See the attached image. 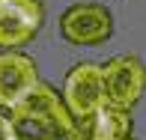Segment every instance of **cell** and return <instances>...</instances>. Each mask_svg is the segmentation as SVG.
I'll list each match as a JSON object with an SVG mask.
<instances>
[{
	"mask_svg": "<svg viewBox=\"0 0 146 140\" xmlns=\"http://www.w3.org/2000/svg\"><path fill=\"white\" fill-rule=\"evenodd\" d=\"M6 119L12 125L15 140H45L57 125L69 122L72 116L66 113V107H63V102H60L54 86L39 81L18 104L9 107V116Z\"/></svg>",
	"mask_w": 146,
	"mask_h": 140,
	"instance_id": "cell-1",
	"label": "cell"
},
{
	"mask_svg": "<svg viewBox=\"0 0 146 140\" xmlns=\"http://www.w3.org/2000/svg\"><path fill=\"white\" fill-rule=\"evenodd\" d=\"M60 102H63L66 113L75 119V125L84 134V125H87L90 119L96 116V110L104 104V98H102V66L78 63L63 81Z\"/></svg>",
	"mask_w": 146,
	"mask_h": 140,
	"instance_id": "cell-2",
	"label": "cell"
},
{
	"mask_svg": "<svg viewBox=\"0 0 146 140\" xmlns=\"http://www.w3.org/2000/svg\"><path fill=\"white\" fill-rule=\"evenodd\" d=\"M143 84H146V72L137 57L119 54L102 66V98L110 107L131 113V107L137 104L143 92Z\"/></svg>",
	"mask_w": 146,
	"mask_h": 140,
	"instance_id": "cell-3",
	"label": "cell"
},
{
	"mask_svg": "<svg viewBox=\"0 0 146 140\" xmlns=\"http://www.w3.org/2000/svg\"><path fill=\"white\" fill-rule=\"evenodd\" d=\"M45 24L42 0H6L0 9V51H15L33 42Z\"/></svg>",
	"mask_w": 146,
	"mask_h": 140,
	"instance_id": "cell-4",
	"label": "cell"
},
{
	"mask_svg": "<svg viewBox=\"0 0 146 140\" xmlns=\"http://www.w3.org/2000/svg\"><path fill=\"white\" fill-rule=\"evenodd\" d=\"M60 33L72 45H98L110 39L113 18L98 3H75L60 15Z\"/></svg>",
	"mask_w": 146,
	"mask_h": 140,
	"instance_id": "cell-5",
	"label": "cell"
},
{
	"mask_svg": "<svg viewBox=\"0 0 146 140\" xmlns=\"http://www.w3.org/2000/svg\"><path fill=\"white\" fill-rule=\"evenodd\" d=\"M39 84L36 63L21 51H0V107L9 110Z\"/></svg>",
	"mask_w": 146,
	"mask_h": 140,
	"instance_id": "cell-6",
	"label": "cell"
},
{
	"mask_svg": "<svg viewBox=\"0 0 146 140\" xmlns=\"http://www.w3.org/2000/svg\"><path fill=\"white\" fill-rule=\"evenodd\" d=\"M102 137V140H131V113L102 104L96 116L84 125V140Z\"/></svg>",
	"mask_w": 146,
	"mask_h": 140,
	"instance_id": "cell-7",
	"label": "cell"
},
{
	"mask_svg": "<svg viewBox=\"0 0 146 140\" xmlns=\"http://www.w3.org/2000/svg\"><path fill=\"white\" fill-rule=\"evenodd\" d=\"M0 140H15V134H12V125H9V119L0 113Z\"/></svg>",
	"mask_w": 146,
	"mask_h": 140,
	"instance_id": "cell-8",
	"label": "cell"
},
{
	"mask_svg": "<svg viewBox=\"0 0 146 140\" xmlns=\"http://www.w3.org/2000/svg\"><path fill=\"white\" fill-rule=\"evenodd\" d=\"M90 140H102V137H90ZM131 140H134V137H131Z\"/></svg>",
	"mask_w": 146,
	"mask_h": 140,
	"instance_id": "cell-9",
	"label": "cell"
},
{
	"mask_svg": "<svg viewBox=\"0 0 146 140\" xmlns=\"http://www.w3.org/2000/svg\"><path fill=\"white\" fill-rule=\"evenodd\" d=\"M3 3H6V0H0V9H3Z\"/></svg>",
	"mask_w": 146,
	"mask_h": 140,
	"instance_id": "cell-10",
	"label": "cell"
}]
</instances>
